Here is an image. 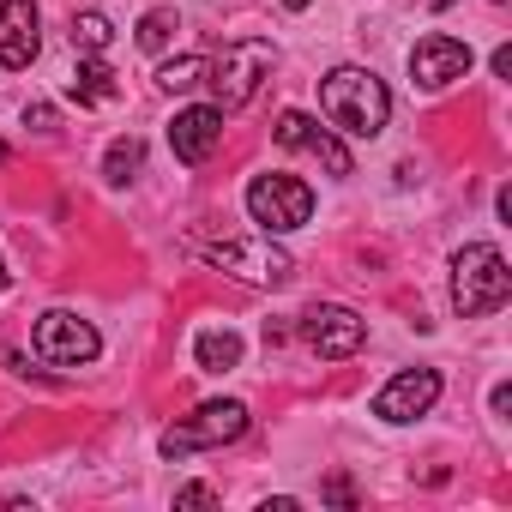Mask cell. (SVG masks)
<instances>
[{
  "label": "cell",
  "mask_w": 512,
  "mask_h": 512,
  "mask_svg": "<svg viewBox=\"0 0 512 512\" xmlns=\"http://www.w3.org/2000/svg\"><path fill=\"white\" fill-rule=\"evenodd\" d=\"M320 109H326L332 127H344L356 139H374V133H386L392 97H386V85L368 67H338V73L320 79Z\"/></svg>",
  "instance_id": "6da1fadb"
},
{
  "label": "cell",
  "mask_w": 512,
  "mask_h": 512,
  "mask_svg": "<svg viewBox=\"0 0 512 512\" xmlns=\"http://www.w3.org/2000/svg\"><path fill=\"white\" fill-rule=\"evenodd\" d=\"M506 296H512V272L500 260V247L470 241L458 260H452V308L464 320H482V314H500Z\"/></svg>",
  "instance_id": "7a4b0ae2"
},
{
  "label": "cell",
  "mask_w": 512,
  "mask_h": 512,
  "mask_svg": "<svg viewBox=\"0 0 512 512\" xmlns=\"http://www.w3.org/2000/svg\"><path fill=\"white\" fill-rule=\"evenodd\" d=\"M247 217L266 235H290L314 217V187L296 175H253L247 181Z\"/></svg>",
  "instance_id": "3957f363"
},
{
  "label": "cell",
  "mask_w": 512,
  "mask_h": 512,
  "mask_svg": "<svg viewBox=\"0 0 512 512\" xmlns=\"http://www.w3.org/2000/svg\"><path fill=\"white\" fill-rule=\"evenodd\" d=\"M241 434H247V404L241 398H211L187 422H175L157 446H163V458H187V452H205V446H229Z\"/></svg>",
  "instance_id": "277c9868"
},
{
  "label": "cell",
  "mask_w": 512,
  "mask_h": 512,
  "mask_svg": "<svg viewBox=\"0 0 512 512\" xmlns=\"http://www.w3.org/2000/svg\"><path fill=\"white\" fill-rule=\"evenodd\" d=\"M266 73H272V49L266 43H229L223 55H211L205 85L217 91V109H241V103H253V91H260Z\"/></svg>",
  "instance_id": "5b68a950"
},
{
  "label": "cell",
  "mask_w": 512,
  "mask_h": 512,
  "mask_svg": "<svg viewBox=\"0 0 512 512\" xmlns=\"http://www.w3.org/2000/svg\"><path fill=\"white\" fill-rule=\"evenodd\" d=\"M211 266H223L229 278H241V284H290V272H296V260L266 235V241H253V235H229V241H217L211 247Z\"/></svg>",
  "instance_id": "8992f818"
},
{
  "label": "cell",
  "mask_w": 512,
  "mask_h": 512,
  "mask_svg": "<svg viewBox=\"0 0 512 512\" xmlns=\"http://www.w3.org/2000/svg\"><path fill=\"white\" fill-rule=\"evenodd\" d=\"M31 344H37V356H43L49 368H85V362H97V350H103L97 326L79 320V314H67V308L43 314L37 332H31Z\"/></svg>",
  "instance_id": "52a82bcc"
},
{
  "label": "cell",
  "mask_w": 512,
  "mask_h": 512,
  "mask_svg": "<svg viewBox=\"0 0 512 512\" xmlns=\"http://www.w3.org/2000/svg\"><path fill=\"white\" fill-rule=\"evenodd\" d=\"M302 338H308V350H314V356L344 362V356H356V350H362L368 326H362V314H356V308L320 302V308H308V314H302Z\"/></svg>",
  "instance_id": "ba28073f"
},
{
  "label": "cell",
  "mask_w": 512,
  "mask_h": 512,
  "mask_svg": "<svg viewBox=\"0 0 512 512\" xmlns=\"http://www.w3.org/2000/svg\"><path fill=\"white\" fill-rule=\"evenodd\" d=\"M434 398H440V374L434 368H404L374 392V416L380 422H416V416L434 410Z\"/></svg>",
  "instance_id": "9c48e42d"
},
{
  "label": "cell",
  "mask_w": 512,
  "mask_h": 512,
  "mask_svg": "<svg viewBox=\"0 0 512 512\" xmlns=\"http://www.w3.org/2000/svg\"><path fill=\"white\" fill-rule=\"evenodd\" d=\"M470 73V43H458V37H446V31H434V37H422L416 49H410V79L422 85V91H446L452 79H464Z\"/></svg>",
  "instance_id": "30bf717a"
},
{
  "label": "cell",
  "mask_w": 512,
  "mask_h": 512,
  "mask_svg": "<svg viewBox=\"0 0 512 512\" xmlns=\"http://www.w3.org/2000/svg\"><path fill=\"white\" fill-rule=\"evenodd\" d=\"M278 145H284V151H308V157H320L332 175H356V157L332 139V127L308 121L302 109H284V115H278Z\"/></svg>",
  "instance_id": "8fae6325"
},
{
  "label": "cell",
  "mask_w": 512,
  "mask_h": 512,
  "mask_svg": "<svg viewBox=\"0 0 512 512\" xmlns=\"http://www.w3.org/2000/svg\"><path fill=\"white\" fill-rule=\"evenodd\" d=\"M217 139H223V109H217V103H193V109H181L175 127H169V145H175V157H181L187 169H199V163L217 151Z\"/></svg>",
  "instance_id": "7c38bea8"
},
{
  "label": "cell",
  "mask_w": 512,
  "mask_h": 512,
  "mask_svg": "<svg viewBox=\"0 0 512 512\" xmlns=\"http://www.w3.org/2000/svg\"><path fill=\"white\" fill-rule=\"evenodd\" d=\"M37 49V0H0V67H31Z\"/></svg>",
  "instance_id": "4fadbf2b"
},
{
  "label": "cell",
  "mask_w": 512,
  "mask_h": 512,
  "mask_svg": "<svg viewBox=\"0 0 512 512\" xmlns=\"http://www.w3.org/2000/svg\"><path fill=\"white\" fill-rule=\"evenodd\" d=\"M73 103H85V109H103V103H115L121 97V85H115V73H109V61H79V73H73Z\"/></svg>",
  "instance_id": "5bb4252c"
},
{
  "label": "cell",
  "mask_w": 512,
  "mask_h": 512,
  "mask_svg": "<svg viewBox=\"0 0 512 512\" xmlns=\"http://www.w3.org/2000/svg\"><path fill=\"white\" fill-rule=\"evenodd\" d=\"M193 356H199L205 374H229V368L241 362V338H235L229 326H223V332H199V338H193Z\"/></svg>",
  "instance_id": "9a60e30c"
},
{
  "label": "cell",
  "mask_w": 512,
  "mask_h": 512,
  "mask_svg": "<svg viewBox=\"0 0 512 512\" xmlns=\"http://www.w3.org/2000/svg\"><path fill=\"white\" fill-rule=\"evenodd\" d=\"M139 169H145V145L139 139H115L109 157H103V181L109 187H127V181H139Z\"/></svg>",
  "instance_id": "2e32d148"
},
{
  "label": "cell",
  "mask_w": 512,
  "mask_h": 512,
  "mask_svg": "<svg viewBox=\"0 0 512 512\" xmlns=\"http://www.w3.org/2000/svg\"><path fill=\"white\" fill-rule=\"evenodd\" d=\"M205 67H211V55H181V61H163L157 67V85L175 97V91H193V85H205Z\"/></svg>",
  "instance_id": "e0dca14e"
},
{
  "label": "cell",
  "mask_w": 512,
  "mask_h": 512,
  "mask_svg": "<svg viewBox=\"0 0 512 512\" xmlns=\"http://www.w3.org/2000/svg\"><path fill=\"white\" fill-rule=\"evenodd\" d=\"M109 43H115V25H109L103 13H79V19H73V49H79V55H103Z\"/></svg>",
  "instance_id": "ac0fdd59"
},
{
  "label": "cell",
  "mask_w": 512,
  "mask_h": 512,
  "mask_svg": "<svg viewBox=\"0 0 512 512\" xmlns=\"http://www.w3.org/2000/svg\"><path fill=\"white\" fill-rule=\"evenodd\" d=\"M175 31H181V19H175L169 7H151V13L139 19V49H145V55H163Z\"/></svg>",
  "instance_id": "d6986e66"
},
{
  "label": "cell",
  "mask_w": 512,
  "mask_h": 512,
  "mask_svg": "<svg viewBox=\"0 0 512 512\" xmlns=\"http://www.w3.org/2000/svg\"><path fill=\"white\" fill-rule=\"evenodd\" d=\"M326 500H338V506H350V500H356V488H350L344 476H332V482H326Z\"/></svg>",
  "instance_id": "ffe728a7"
},
{
  "label": "cell",
  "mask_w": 512,
  "mask_h": 512,
  "mask_svg": "<svg viewBox=\"0 0 512 512\" xmlns=\"http://www.w3.org/2000/svg\"><path fill=\"white\" fill-rule=\"evenodd\" d=\"M175 500H181V506H211V500H217V494H211V488H199V482H193V488H181V494H175Z\"/></svg>",
  "instance_id": "44dd1931"
},
{
  "label": "cell",
  "mask_w": 512,
  "mask_h": 512,
  "mask_svg": "<svg viewBox=\"0 0 512 512\" xmlns=\"http://www.w3.org/2000/svg\"><path fill=\"white\" fill-rule=\"evenodd\" d=\"M494 79H512V49H494Z\"/></svg>",
  "instance_id": "7402d4cb"
},
{
  "label": "cell",
  "mask_w": 512,
  "mask_h": 512,
  "mask_svg": "<svg viewBox=\"0 0 512 512\" xmlns=\"http://www.w3.org/2000/svg\"><path fill=\"white\" fill-rule=\"evenodd\" d=\"M7 284H13V272H7V260H0V290H7Z\"/></svg>",
  "instance_id": "603a6c76"
},
{
  "label": "cell",
  "mask_w": 512,
  "mask_h": 512,
  "mask_svg": "<svg viewBox=\"0 0 512 512\" xmlns=\"http://www.w3.org/2000/svg\"><path fill=\"white\" fill-rule=\"evenodd\" d=\"M284 7H296V13H302V7H308V0H284Z\"/></svg>",
  "instance_id": "cb8c5ba5"
},
{
  "label": "cell",
  "mask_w": 512,
  "mask_h": 512,
  "mask_svg": "<svg viewBox=\"0 0 512 512\" xmlns=\"http://www.w3.org/2000/svg\"><path fill=\"white\" fill-rule=\"evenodd\" d=\"M428 7H452V0H428Z\"/></svg>",
  "instance_id": "d4e9b609"
},
{
  "label": "cell",
  "mask_w": 512,
  "mask_h": 512,
  "mask_svg": "<svg viewBox=\"0 0 512 512\" xmlns=\"http://www.w3.org/2000/svg\"><path fill=\"white\" fill-rule=\"evenodd\" d=\"M0 163H7V145H0Z\"/></svg>",
  "instance_id": "484cf974"
},
{
  "label": "cell",
  "mask_w": 512,
  "mask_h": 512,
  "mask_svg": "<svg viewBox=\"0 0 512 512\" xmlns=\"http://www.w3.org/2000/svg\"><path fill=\"white\" fill-rule=\"evenodd\" d=\"M494 7H506V0H494Z\"/></svg>",
  "instance_id": "4316f807"
}]
</instances>
